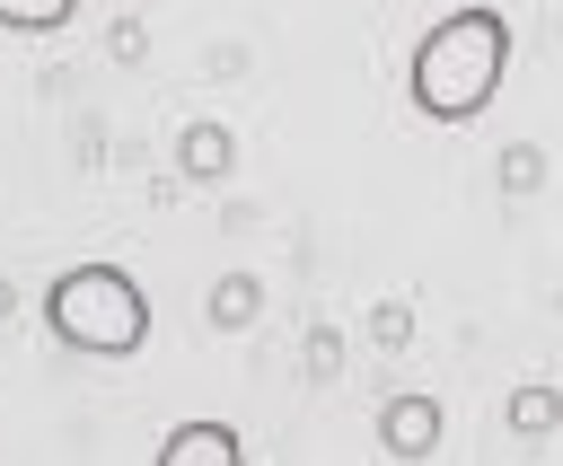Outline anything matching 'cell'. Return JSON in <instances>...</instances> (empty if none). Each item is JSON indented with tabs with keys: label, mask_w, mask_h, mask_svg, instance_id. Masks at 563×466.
<instances>
[{
	"label": "cell",
	"mask_w": 563,
	"mask_h": 466,
	"mask_svg": "<svg viewBox=\"0 0 563 466\" xmlns=\"http://www.w3.org/2000/svg\"><path fill=\"white\" fill-rule=\"evenodd\" d=\"M70 9H79V0H0V26H9V35H53Z\"/></svg>",
	"instance_id": "ba28073f"
},
{
	"label": "cell",
	"mask_w": 563,
	"mask_h": 466,
	"mask_svg": "<svg viewBox=\"0 0 563 466\" xmlns=\"http://www.w3.org/2000/svg\"><path fill=\"white\" fill-rule=\"evenodd\" d=\"M537 167H545V158H537L528 141H519V149H501V185H510V193H528V185H537Z\"/></svg>",
	"instance_id": "9c48e42d"
},
{
	"label": "cell",
	"mask_w": 563,
	"mask_h": 466,
	"mask_svg": "<svg viewBox=\"0 0 563 466\" xmlns=\"http://www.w3.org/2000/svg\"><path fill=\"white\" fill-rule=\"evenodd\" d=\"M229 158H238V141H229L220 123H194V132L176 141V167H185L194 185H220V176H229Z\"/></svg>",
	"instance_id": "8992f818"
},
{
	"label": "cell",
	"mask_w": 563,
	"mask_h": 466,
	"mask_svg": "<svg viewBox=\"0 0 563 466\" xmlns=\"http://www.w3.org/2000/svg\"><path fill=\"white\" fill-rule=\"evenodd\" d=\"M501 70H510V18L484 9V0H466V9H449V18L413 44L405 97H413V114H431V123H466V114H484V97L501 88Z\"/></svg>",
	"instance_id": "6da1fadb"
},
{
	"label": "cell",
	"mask_w": 563,
	"mask_h": 466,
	"mask_svg": "<svg viewBox=\"0 0 563 466\" xmlns=\"http://www.w3.org/2000/svg\"><path fill=\"white\" fill-rule=\"evenodd\" d=\"M501 422H510L519 440H545V431H563V387H545V378H519V387H510V404H501Z\"/></svg>",
	"instance_id": "5b68a950"
},
{
	"label": "cell",
	"mask_w": 563,
	"mask_h": 466,
	"mask_svg": "<svg viewBox=\"0 0 563 466\" xmlns=\"http://www.w3.org/2000/svg\"><path fill=\"white\" fill-rule=\"evenodd\" d=\"M246 448H238V431L229 422H176L167 440H158V466H238Z\"/></svg>",
	"instance_id": "277c9868"
},
{
	"label": "cell",
	"mask_w": 563,
	"mask_h": 466,
	"mask_svg": "<svg viewBox=\"0 0 563 466\" xmlns=\"http://www.w3.org/2000/svg\"><path fill=\"white\" fill-rule=\"evenodd\" d=\"M44 325H53V343H70L88 360H123L150 343V290L123 264H70L44 290Z\"/></svg>",
	"instance_id": "7a4b0ae2"
},
{
	"label": "cell",
	"mask_w": 563,
	"mask_h": 466,
	"mask_svg": "<svg viewBox=\"0 0 563 466\" xmlns=\"http://www.w3.org/2000/svg\"><path fill=\"white\" fill-rule=\"evenodd\" d=\"M255 308H264V281H255V273H229V281L211 290V325H229V334L255 325Z\"/></svg>",
	"instance_id": "52a82bcc"
},
{
	"label": "cell",
	"mask_w": 563,
	"mask_h": 466,
	"mask_svg": "<svg viewBox=\"0 0 563 466\" xmlns=\"http://www.w3.org/2000/svg\"><path fill=\"white\" fill-rule=\"evenodd\" d=\"M378 448L387 457H431L440 448V404L431 396H387L378 404Z\"/></svg>",
	"instance_id": "3957f363"
}]
</instances>
